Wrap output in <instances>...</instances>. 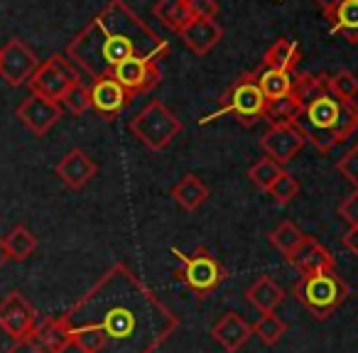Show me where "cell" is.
<instances>
[{
    "instance_id": "cell-29",
    "label": "cell",
    "mask_w": 358,
    "mask_h": 353,
    "mask_svg": "<svg viewBox=\"0 0 358 353\" xmlns=\"http://www.w3.org/2000/svg\"><path fill=\"white\" fill-rule=\"evenodd\" d=\"M285 169L280 167L275 159H270V157H263V159H258V162L253 164V167L248 169V177H250V182H253L258 189H263V192H268L270 187H273V182L278 180L280 174H282Z\"/></svg>"
},
{
    "instance_id": "cell-21",
    "label": "cell",
    "mask_w": 358,
    "mask_h": 353,
    "mask_svg": "<svg viewBox=\"0 0 358 353\" xmlns=\"http://www.w3.org/2000/svg\"><path fill=\"white\" fill-rule=\"evenodd\" d=\"M255 79H258V86L263 91L268 106L282 103L292 96L294 91V81H297V71L289 74V71H278V69H268V66H260L255 69Z\"/></svg>"
},
{
    "instance_id": "cell-8",
    "label": "cell",
    "mask_w": 358,
    "mask_h": 353,
    "mask_svg": "<svg viewBox=\"0 0 358 353\" xmlns=\"http://www.w3.org/2000/svg\"><path fill=\"white\" fill-rule=\"evenodd\" d=\"M76 81H81V71L71 64L69 57L52 55L50 59L37 66V71L32 74V79L27 81V86H30L32 94L45 96V99L59 103V101L64 99V94Z\"/></svg>"
},
{
    "instance_id": "cell-28",
    "label": "cell",
    "mask_w": 358,
    "mask_h": 353,
    "mask_svg": "<svg viewBox=\"0 0 358 353\" xmlns=\"http://www.w3.org/2000/svg\"><path fill=\"white\" fill-rule=\"evenodd\" d=\"M285 333H287V324L275 312L260 314V319L253 324V336H258L260 343H265V346H275Z\"/></svg>"
},
{
    "instance_id": "cell-34",
    "label": "cell",
    "mask_w": 358,
    "mask_h": 353,
    "mask_svg": "<svg viewBox=\"0 0 358 353\" xmlns=\"http://www.w3.org/2000/svg\"><path fill=\"white\" fill-rule=\"evenodd\" d=\"M338 216H341L348 226H358V189H353L351 194L338 204Z\"/></svg>"
},
{
    "instance_id": "cell-35",
    "label": "cell",
    "mask_w": 358,
    "mask_h": 353,
    "mask_svg": "<svg viewBox=\"0 0 358 353\" xmlns=\"http://www.w3.org/2000/svg\"><path fill=\"white\" fill-rule=\"evenodd\" d=\"M192 17H201V20H214L219 15V3L216 0H189Z\"/></svg>"
},
{
    "instance_id": "cell-7",
    "label": "cell",
    "mask_w": 358,
    "mask_h": 353,
    "mask_svg": "<svg viewBox=\"0 0 358 353\" xmlns=\"http://www.w3.org/2000/svg\"><path fill=\"white\" fill-rule=\"evenodd\" d=\"M130 133H133L148 150L162 152V150L169 147V143L182 133V120H179L162 101H150V103L130 120Z\"/></svg>"
},
{
    "instance_id": "cell-36",
    "label": "cell",
    "mask_w": 358,
    "mask_h": 353,
    "mask_svg": "<svg viewBox=\"0 0 358 353\" xmlns=\"http://www.w3.org/2000/svg\"><path fill=\"white\" fill-rule=\"evenodd\" d=\"M8 353H42V351L30 338V333H27V336H22V338H15V341L10 343V348H8Z\"/></svg>"
},
{
    "instance_id": "cell-38",
    "label": "cell",
    "mask_w": 358,
    "mask_h": 353,
    "mask_svg": "<svg viewBox=\"0 0 358 353\" xmlns=\"http://www.w3.org/2000/svg\"><path fill=\"white\" fill-rule=\"evenodd\" d=\"M8 260H10V255H8V248H6V240L0 238V268H3V265L8 263Z\"/></svg>"
},
{
    "instance_id": "cell-17",
    "label": "cell",
    "mask_w": 358,
    "mask_h": 353,
    "mask_svg": "<svg viewBox=\"0 0 358 353\" xmlns=\"http://www.w3.org/2000/svg\"><path fill=\"white\" fill-rule=\"evenodd\" d=\"M253 336V324H248L238 312H226L219 322L211 326V338L224 348L226 353H238Z\"/></svg>"
},
{
    "instance_id": "cell-31",
    "label": "cell",
    "mask_w": 358,
    "mask_h": 353,
    "mask_svg": "<svg viewBox=\"0 0 358 353\" xmlns=\"http://www.w3.org/2000/svg\"><path fill=\"white\" fill-rule=\"evenodd\" d=\"M268 194L273 196V201L278 206H287V204H292V201L297 199V194H299V182L294 180V177L289 172H282L278 177V180L273 182V187L268 189Z\"/></svg>"
},
{
    "instance_id": "cell-37",
    "label": "cell",
    "mask_w": 358,
    "mask_h": 353,
    "mask_svg": "<svg viewBox=\"0 0 358 353\" xmlns=\"http://www.w3.org/2000/svg\"><path fill=\"white\" fill-rule=\"evenodd\" d=\"M341 243L348 253L358 255V226H348V231L341 236Z\"/></svg>"
},
{
    "instance_id": "cell-20",
    "label": "cell",
    "mask_w": 358,
    "mask_h": 353,
    "mask_svg": "<svg viewBox=\"0 0 358 353\" xmlns=\"http://www.w3.org/2000/svg\"><path fill=\"white\" fill-rule=\"evenodd\" d=\"M30 338L42 353H64L71 346L69 331H66L62 317H47L37 322V326L30 331Z\"/></svg>"
},
{
    "instance_id": "cell-25",
    "label": "cell",
    "mask_w": 358,
    "mask_h": 353,
    "mask_svg": "<svg viewBox=\"0 0 358 353\" xmlns=\"http://www.w3.org/2000/svg\"><path fill=\"white\" fill-rule=\"evenodd\" d=\"M152 15L157 17L167 30L177 32V35L194 20L189 10V0H157L152 8Z\"/></svg>"
},
{
    "instance_id": "cell-32",
    "label": "cell",
    "mask_w": 358,
    "mask_h": 353,
    "mask_svg": "<svg viewBox=\"0 0 358 353\" xmlns=\"http://www.w3.org/2000/svg\"><path fill=\"white\" fill-rule=\"evenodd\" d=\"M62 106H64L69 113L74 115H81L86 113V110L91 108V91H89V84H84V81H76L74 86H71L69 91L64 94V99L59 101Z\"/></svg>"
},
{
    "instance_id": "cell-39",
    "label": "cell",
    "mask_w": 358,
    "mask_h": 353,
    "mask_svg": "<svg viewBox=\"0 0 358 353\" xmlns=\"http://www.w3.org/2000/svg\"><path fill=\"white\" fill-rule=\"evenodd\" d=\"M317 3H319V6H322V10H324V8H331V6H336L338 0H317Z\"/></svg>"
},
{
    "instance_id": "cell-19",
    "label": "cell",
    "mask_w": 358,
    "mask_h": 353,
    "mask_svg": "<svg viewBox=\"0 0 358 353\" xmlns=\"http://www.w3.org/2000/svg\"><path fill=\"white\" fill-rule=\"evenodd\" d=\"M329 27L336 37L356 45L358 42V0H338L336 6L324 8Z\"/></svg>"
},
{
    "instance_id": "cell-1",
    "label": "cell",
    "mask_w": 358,
    "mask_h": 353,
    "mask_svg": "<svg viewBox=\"0 0 358 353\" xmlns=\"http://www.w3.org/2000/svg\"><path fill=\"white\" fill-rule=\"evenodd\" d=\"M79 353H155L179 329V317L128 268L113 263L64 314Z\"/></svg>"
},
{
    "instance_id": "cell-6",
    "label": "cell",
    "mask_w": 358,
    "mask_h": 353,
    "mask_svg": "<svg viewBox=\"0 0 358 353\" xmlns=\"http://www.w3.org/2000/svg\"><path fill=\"white\" fill-rule=\"evenodd\" d=\"M172 255L179 263L177 278L192 289V294H194L199 302L211 297L214 289L229 278L226 268L219 263V258L211 255L204 245H199L194 253H182L179 248H172Z\"/></svg>"
},
{
    "instance_id": "cell-23",
    "label": "cell",
    "mask_w": 358,
    "mask_h": 353,
    "mask_svg": "<svg viewBox=\"0 0 358 353\" xmlns=\"http://www.w3.org/2000/svg\"><path fill=\"white\" fill-rule=\"evenodd\" d=\"M302 62V50L294 40H287V37H280L273 45L268 47V52L263 55V66L268 69H278V71H289L294 74Z\"/></svg>"
},
{
    "instance_id": "cell-14",
    "label": "cell",
    "mask_w": 358,
    "mask_h": 353,
    "mask_svg": "<svg viewBox=\"0 0 358 353\" xmlns=\"http://www.w3.org/2000/svg\"><path fill=\"white\" fill-rule=\"evenodd\" d=\"M89 91H91V108L106 120H113L115 115H120L130 106V101H133V96L118 81L110 79V76L94 79Z\"/></svg>"
},
{
    "instance_id": "cell-9",
    "label": "cell",
    "mask_w": 358,
    "mask_h": 353,
    "mask_svg": "<svg viewBox=\"0 0 358 353\" xmlns=\"http://www.w3.org/2000/svg\"><path fill=\"white\" fill-rule=\"evenodd\" d=\"M42 62L22 40L13 37L0 47V79L8 86H22L32 79Z\"/></svg>"
},
{
    "instance_id": "cell-11",
    "label": "cell",
    "mask_w": 358,
    "mask_h": 353,
    "mask_svg": "<svg viewBox=\"0 0 358 353\" xmlns=\"http://www.w3.org/2000/svg\"><path fill=\"white\" fill-rule=\"evenodd\" d=\"M304 135L294 128L292 123H273L268 133L260 138V147H263L265 157L275 159L280 167L289 164L304 147Z\"/></svg>"
},
{
    "instance_id": "cell-2",
    "label": "cell",
    "mask_w": 358,
    "mask_h": 353,
    "mask_svg": "<svg viewBox=\"0 0 358 353\" xmlns=\"http://www.w3.org/2000/svg\"><path fill=\"white\" fill-rule=\"evenodd\" d=\"M167 55V42L125 0H110L66 47L69 62L91 81L108 76L120 62L133 57L159 62Z\"/></svg>"
},
{
    "instance_id": "cell-30",
    "label": "cell",
    "mask_w": 358,
    "mask_h": 353,
    "mask_svg": "<svg viewBox=\"0 0 358 353\" xmlns=\"http://www.w3.org/2000/svg\"><path fill=\"white\" fill-rule=\"evenodd\" d=\"M329 91L341 101H356L358 96V76L348 69L336 71L334 76H327Z\"/></svg>"
},
{
    "instance_id": "cell-16",
    "label": "cell",
    "mask_w": 358,
    "mask_h": 353,
    "mask_svg": "<svg viewBox=\"0 0 358 353\" xmlns=\"http://www.w3.org/2000/svg\"><path fill=\"white\" fill-rule=\"evenodd\" d=\"M96 172H99V164L79 147L69 150L55 167V174L69 187V189H84V187L96 177Z\"/></svg>"
},
{
    "instance_id": "cell-4",
    "label": "cell",
    "mask_w": 358,
    "mask_h": 353,
    "mask_svg": "<svg viewBox=\"0 0 358 353\" xmlns=\"http://www.w3.org/2000/svg\"><path fill=\"white\" fill-rule=\"evenodd\" d=\"M292 294L317 322H324L351 297V287L336 270H324L299 275V280L292 284Z\"/></svg>"
},
{
    "instance_id": "cell-33",
    "label": "cell",
    "mask_w": 358,
    "mask_h": 353,
    "mask_svg": "<svg viewBox=\"0 0 358 353\" xmlns=\"http://www.w3.org/2000/svg\"><path fill=\"white\" fill-rule=\"evenodd\" d=\"M336 172L341 174L348 185H353L358 189V143L336 162Z\"/></svg>"
},
{
    "instance_id": "cell-5",
    "label": "cell",
    "mask_w": 358,
    "mask_h": 353,
    "mask_svg": "<svg viewBox=\"0 0 358 353\" xmlns=\"http://www.w3.org/2000/svg\"><path fill=\"white\" fill-rule=\"evenodd\" d=\"M265 113H268V101H265L263 91H260L255 71H248V74L238 76V79L231 84V89L226 91L224 99H221L219 110H214V113H209L206 118H201L199 125L211 123V120H216L219 115H234L243 128H253L258 120H265Z\"/></svg>"
},
{
    "instance_id": "cell-27",
    "label": "cell",
    "mask_w": 358,
    "mask_h": 353,
    "mask_svg": "<svg viewBox=\"0 0 358 353\" xmlns=\"http://www.w3.org/2000/svg\"><path fill=\"white\" fill-rule=\"evenodd\" d=\"M304 238H307V236H304L292 221H282V224H278L268 233V240L273 243V248L278 250V253H282L285 258H287L289 253H294L297 245L302 243Z\"/></svg>"
},
{
    "instance_id": "cell-10",
    "label": "cell",
    "mask_w": 358,
    "mask_h": 353,
    "mask_svg": "<svg viewBox=\"0 0 358 353\" xmlns=\"http://www.w3.org/2000/svg\"><path fill=\"white\" fill-rule=\"evenodd\" d=\"M108 76L118 81V84L135 99V96L152 91L155 86L162 81V69H159V62L133 57V59L120 62Z\"/></svg>"
},
{
    "instance_id": "cell-13",
    "label": "cell",
    "mask_w": 358,
    "mask_h": 353,
    "mask_svg": "<svg viewBox=\"0 0 358 353\" xmlns=\"http://www.w3.org/2000/svg\"><path fill=\"white\" fill-rule=\"evenodd\" d=\"M15 115L22 120V125L27 130H32V133L42 138V135H47L62 120V103L45 99V96L30 94L17 106Z\"/></svg>"
},
{
    "instance_id": "cell-24",
    "label": "cell",
    "mask_w": 358,
    "mask_h": 353,
    "mask_svg": "<svg viewBox=\"0 0 358 353\" xmlns=\"http://www.w3.org/2000/svg\"><path fill=\"white\" fill-rule=\"evenodd\" d=\"M169 196L174 199V204L185 211H196L206 199H209V187L196 177V174H185L177 185L172 187Z\"/></svg>"
},
{
    "instance_id": "cell-26",
    "label": "cell",
    "mask_w": 358,
    "mask_h": 353,
    "mask_svg": "<svg viewBox=\"0 0 358 353\" xmlns=\"http://www.w3.org/2000/svg\"><path fill=\"white\" fill-rule=\"evenodd\" d=\"M3 240H6L8 255H10V260H15V263L27 260L37 250V236L32 233L27 226H15Z\"/></svg>"
},
{
    "instance_id": "cell-12",
    "label": "cell",
    "mask_w": 358,
    "mask_h": 353,
    "mask_svg": "<svg viewBox=\"0 0 358 353\" xmlns=\"http://www.w3.org/2000/svg\"><path fill=\"white\" fill-rule=\"evenodd\" d=\"M37 309L30 304V299L22 292H8L0 302V329L15 341L22 338L37 326Z\"/></svg>"
},
{
    "instance_id": "cell-3",
    "label": "cell",
    "mask_w": 358,
    "mask_h": 353,
    "mask_svg": "<svg viewBox=\"0 0 358 353\" xmlns=\"http://www.w3.org/2000/svg\"><path fill=\"white\" fill-rule=\"evenodd\" d=\"M289 123L319 152H331L358 130V103L341 101L329 91L327 74H297Z\"/></svg>"
},
{
    "instance_id": "cell-22",
    "label": "cell",
    "mask_w": 358,
    "mask_h": 353,
    "mask_svg": "<svg viewBox=\"0 0 358 353\" xmlns=\"http://www.w3.org/2000/svg\"><path fill=\"white\" fill-rule=\"evenodd\" d=\"M245 299H248L260 314H268V312H275V309L285 302V289L280 287L270 275H263V278H258L245 289Z\"/></svg>"
},
{
    "instance_id": "cell-15",
    "label": "cell",
    "mask_w": 358,
    "mask_h": 353,
    "mask_svg": "<svg viewBox=\"0 0 358 353\" xmlns=\"http://www.w3.org/2000/svg\"><path fill=\"white\" fill-rule=\"evenodd\" d=\"M285 260H287V263L292 265L299 275L336 270V258L331 255V250H329L327 245L319 243L317 238H312V236H307V238L297 245V250H294V253H289Z\"/></svg>"
},
{
    "instance_id": "cell-18",
    "label": "cell",
    "mask_w": 358,
    "mask_h": 353,
    "mask_svg": "<svg viewBox=\"0 0 358 353\" xmlns=\"http://www.w3.org/2000/svg\"><path fill=\"white\" fill-rule=\"evenodd\" d=\"M179 40L185 42L194 55L204 57L224 40V27L216 20H201V17H194L185 30L179 32Z\"/></svg>"
}]
</instances>
